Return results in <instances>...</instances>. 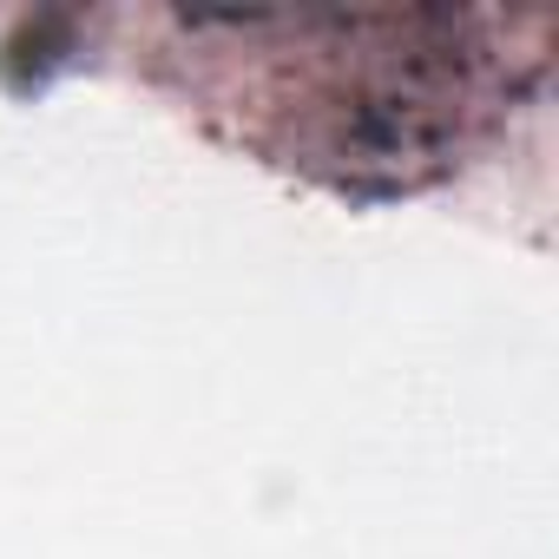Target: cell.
Segmentation results:
<instances>
[{
    "label": "cell",
    "instance_id": "6da1fadb",
    "mask_svg": "<svg viewBox=\"0 0 559 559\" xmlns=\"http://www.w3.org/2000/svg\"><path fill=\"white\" fill-rule=\"evenodd\" d=\"M165 27L204 112L356 198L428 185L507 99V60L474 14H171Z\"/></svg>",
    "mask_w": 559,
    "mask_h": 559
}]
</instances>
